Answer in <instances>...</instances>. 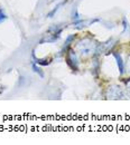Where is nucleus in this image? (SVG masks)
<instances>
[{
    "label": "nucleus",
    "instance_id": "1",
    "mask_svg": "<svg viewBox=\"0 0 130 145\" xmlns=\"http://www.w3.org/2000/svg\"><path fill=\"white\" fill-rule=\"evenodd\" d=\"M96 46L98 45L95 44L94 40L90 39V38H84L79 41V44L76 45V49L82 56H88V55L95 53Z\"/></svg>",
    "mask_w": 130,
    "mask_h": 145
},
{
    "label": "nucleus",
    "instance_id": "2",
    "mask_svg": "<svg viewBox=\"0 0 130 145\" xmlns=\"http://www.w3.org/2000/svg\"><path fill=\"white\" fill-rule=\"evenodd\" d=\"M66 61H67V65H69L73 71H77V65H79L77 57H76V54H75L72 49H70L69 53H67Z\"/></svg>",
    "mask_w": 130,
    "mask_h": 145
},
{
    "label": "nucleus",
    "instance_id": "3",
    "mask_svg": "<svg viewBox=\"0 0 130 145\" xmlns=\"http://www.w3.org/2000/svg\"><path fill=\"white\" fill-rule=\"evenodd\" d=\"M121 95H122V91L120 89V87H117V86L110 87L109 91H108V97L109 98H119V97H121Z\"/></svg>",
    "mask_w": 130,
    "mask_h": 145
},
{
    "label": "nucleus",
    "instance_id": "4",
    "mask_svg": "<svg viewBox=\"0 0 130 145\" xmlns=\"http://www.w3.org/2000/svg\"><path fill=\"white\" fill-rule=\"evenodd\" d=\"M113 56H114V58H115V60H117V64H118L120 74H123V72H125V65H123V61H122L121 56L119 54H115V53L113 54Z\"/></svg>",
    "mask_w": 130,
    "mask_h": 145
},
{
    "label": "nucleus",
    "instance_id": "5",
    "mask_svg": "<svg viewBox=\"0 0 130 145\" xmlns=\"http://www.w3.org/2000/svg\"><path fill=\"white\" fill-rule=\"evenodd\" d=\"M33 69H34V71H35L36 72H38V74L40 75V77H43V76H44V75H43V72H40V69L38 68V67L36 66V65H35V64H33Z\"/></svg>",
    "mask_w": 130,
    "mask_h": 145
},
{
    "label": "nucleus",
    "instance_id": "6",
    "mask_svg": "<svg viewBox=\"0 0 130 145\" xmlns=\"http://www.w3.org/2000/svg\"><path fill=\"white\" fill-rule=\"evenodd\" d=\"M6 19V15H5V12H3V10L0 8V22H2L3 20Z\"/></svg>",
    "mask_w": 130,
    "mask_h": 145
},
{
    "label": "nucleus",
    "instance_id": "7",
    "mask_svg": "<svg viewBox=\"0 0 130 145\" xmlns=\"http://www.w3.org/2000/svg\"><path fill=\"white\" fill-rule=\"evenodd\" d=\"M126 65H127V71L130 72V55L128 56V58H127V64Z\"/></svg>",
    "mask_w": 130,
    "mask_h": 145
},
{
    "label": "nucleus",
    "instance_id": "8",
    "mask_svg": "<svg viewBox=\"0 0 130 145\" xmlns=\"http://www.w3.org/2000/svg\"><path fill=\"white\" fill-rule=\"evenodd\" d=\"M127 86H128V88H130V79L127 82Z\"/></svg>",
    "mask_w": 130,
    "mask_h": 145
}]
</instances>
